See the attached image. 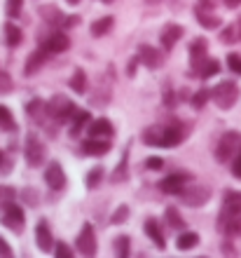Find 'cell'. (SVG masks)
<instances>
[{"instance_id": "cell-1", "label": "cell", "mask_w": 241, "mask_h": 258, "mask_svg": "<svg viewBox=\"0 0 241 258\" xmlns=\"http://www.w3.org/2000/svg\"><path fill=\"white\" fill-rule=\"evenodd\" d=\"M185 134H188V127L178 120H171V122L164 124H152L143 132V143L145 146H157V148H176L185 141Z\"/></svg>"}, {"instance_id": "cell-2", "label": "cell", "mask_w": 241, "mask_h": 258, "mask_svg": "<svg viewBox=\"0 0 241 258\" xmlns=\"http://www.w3.org/2000/svg\"><path fill=\"white\" fill-rule=\"evenodd\" d=\"M218 230L227 237L241 235V192L225 190L222 197V209L218 216Z\"/></svg>"}, {"instance_id": "cell-3", "label": "cell", "mask_w": 241, "mask_h": 258, "mask_svg": "<svg viewBox=\"0 0 241 258\" xmlns=\"http://www.w3.org/2000/svg\"><path fill=\"white\" fill-rule=\"evenodd\" d=\"M239 96H241V89L234 80H222L211 89V99H213V103L220 110L234 108L236 101H239Z\"/></svg>"}, {"instance_id": "cell-4", "label": "cell", "mask_w": 241, "mask_h": 258, "mask_svg": "<svg viewBox=\"0 0 241 258\" xmlns=\"http://www.w3.org/2000/svg\"><path fill=\"white\" fill-rule=\"evenodd\" d=\"M47 115H49V120H54V122H59V124H63V122H68L70 117H73V113L77 108H75V103L68 99V96H63V94H56V96H52L47 103Z\"/></svg>"}, {"instance_id": "cell-5", "label": "cell", "mask_w": 241, "mask_h": 258, "mask_svg": "<svg viewBox=\"0 0 241 258\" xmlns=\"http://www.w3.org/2000/svg\"><path fill=\"white\" fill-rule=\"evenodd\" d=\"M24 160H26V164L33 167V169H38V167L45 164V160H47V146L35 134H28L26 141H24Z\"/></svg>"}, {"instance_id": "cell-6", "label": "cell", "mask_w": 241, "mask_h": 258, "mask_svg": "<svg viewBox=\"0 0 241 258\" xmlns=\"http://www.w3.org/2000/svg\"><path fill=\"white\" fill-rule=\"evenodd\" d=\"M241 148V134L239 132H225L220 136V141L215 146V160L220 164L229 162L232 157L236 155V150Z\"/></svg>"}, {"instance_id": "cell-7", "label": "cell", "mask_w": 241, "mask_h": 258, "mask_svg": "<svg viewBox=\"0 0 241 258\" xmlns=\"http://www.w3.org/2000/svg\"><path fill=\"white\" fill-rule=\"evenodd\" d=\"M75 249H77V253H82V256H96L99 244H96V232H94V225H92V223L82 225V230L77 232Z\"/></svg>"}, {"instance_id": "cell-8", "label": "cell", "mask_w": 241, "mask_h": 258, "mask_svg": "<svg viewBox=\"0 0 241 258\" xmlns=\"http://www.w3.org/2000/svg\"><path fill=\"white\" fill-rule=\"evenodd\" d=\"M38 42H40V47H45L49 54H61V52H68L70 47V38H68L63 31H52L49 35H38Z\"/></svg>"}, {"instance_id": "cell-9", "label": "cell", "mask_w": 241, "mask_h": 258, "mask_svg": "<svg viewBox=\"0 0 241 258\" xmlns=\"http://www.w3.org/2000/svg\"><path fill=\"white\" fill-rule=\"evenodd\" d=\"M190 181H192V174H188V171H176V174H169V176L162 178L159 190L167 192V195H181Z\"/></svg>"}, {"instance_id": "cell-10", "label": "cell", "mask_w": 241, "mask_h": 258, "mask_svg": "<svg viewBox=\"0 0 241 258\" xmlns=\"http://www.w3.org/2000/svg\"><path fill=\"white\" fill-rule=\"evenodd\" d=\"M0 221H3V225H5V228H10L12 232H21V230H24V225H26V214H24V209H21L19 204L12 202L10 207H5V209H3Z\"/></svg>"}, {"instance_id": "cell-11", "label": "cell", "mask_w": 241, "mask_h": 258, "mask_svg": "<svg viewBox=\"0 0 241 258\" xmlns=\"http://www.w3.org/2000/svg\"><path fill=\"white\" fill-rule=\"evenodd\" d=\"M181 202L185 207H204V204L211 200V190H208L206 185H185V190L181 192Z\"/></svg>"}, {"instance_id": "cell-12", "label": "cell", "mask_w": 241, "mask_h": 258, "mask_svg": "<svg viewBox=\"0 0 241 258\" xmlns=\"http://www.w3.org/2000/svg\"><path fill=\"white\" fill-rule=\"evenodd\" d=\"M110 75H113V68H108L106 78L101 80V85L94 89V94H92V106H99V108H106L108 103H110V96H113V82H110Z\"/></svg>"}, {"instance_id": "cell-13", "label": "cell", "mask_w": 241, "mask_h": 258, "mask_svg": "<svg viewBox=\"0 0 241 258\" xmlns=\"http://www.w3.org/2000/svg\"><path fill=\"white\" fill-rule=\"evenodd\" d=\"M206 56H208V42L204 38L192 40V45H190V71H192V75L199 73V66L204 63Z\"/></svg>"}, {"instance_id": "cell-14", "label": "cell", "mask_w": 241, "mask_h": 258, "mask_svg": "<svg viewBox=\"0 0 241 258\" xmlns=\"http://www.w3.org/2000/svg\"><path fill=\"white\" fill-rule=\"evenodd\" d=\"M183 35H185V28H183L181 24H167V26H164V31L159 33L162 47L171 52V49L178 45V40H181Z\"/></svg>"}, {"instance_id": "cell-15", "label": "cell", "mask_w": 241, "mask_h": 258, "mask_svg": "<svg viewBox=\"0 0 241 258\" xmlns=\"http://www.w3.org/2000/svg\"><path fill=\"white\" fill-rule=\"evenodd\" d=\"M80 148L85 155L89 157H101V155H108L110 153V141L108 139H94V136H89L85 141L80 143Z\"/></svg>"}, {"instance_id": "cell-16", "label": "cell", "mask_w": 241, "mask_h": 258, "mask_svg": "<svg viewBox=\"0 0 241 258\" xmlns=\"http://www.w3.org/2000/svg\"><path fill=\"white\" fill-rule=\"evenodd\" d=\"M45 183L52 188V190H61L66 185V171L59 162H49L47 169H45Z\"/></svg>"}, {"instance_id": "cell-17", "label": "cell", "mask_w": 241, "mask_h": 258, "mask_svg": "<svg viewBox=\"0 0 241 258\" xmlns=\"http://www.w3.org/2000/svg\"><path fill=\"white\" fill-rule=\"evenodd\" d=\"M35 244H38V249H40V251H52V249H54L52 230H49V223L45 221V218H40V221H38V225H35Z\"/></svg>"}, {"instance_id": "cell-18", "label": "cell", "mask_w": 241, "mask_h": 258, "mask_svg": "<svg viewBox=\"0 0 241 258\" xmlns=\"http://www.w3.org/2000/svg\"><path fill=\"white\" fill-rule=\"evenodd\" d=\"M143 230H145V235L152 239V244L157 246L159 251H164V249H167V237H164V232H162L159 221H157V218H145Z\"/></svg>"}, {"instance_id": "cell-19", "label": "cell", "mask_w": 241, "mask_h": 258, "mask_svg": "<svg viewBox=\"0 0 241 258\" xmlns=\"http://www.w3.org/2000/svg\"><path fill=\"white\" fill-rule=\"evenodd\" d=\"M138 56H141V63L143 66H147L150 71H157V68H162V54L159 49H154L152 45H141L138 47Z\"/></svg>"}, {"instance_id": "cell-20", "label": "cell", "mask_w": 241, "mask_h": 258, "mask_svg": "<svg viewBox=\"0 0 241 258\" xmlns=\"http://www.w3.org/2000/svg\"><path fill=\"white\" fill-rule=\"evenodd\" d=\"M47 54H49V52H47L45 47H38V49H35L33 54L26 59V66H24V75H26V78H31V75L38 73V71L42 68V63L47 61Z\"/></svg>"}, {"instance_id": "cell-21", "label": "cell", "mask_w": 241, "mask_h": 258, "mask_svg": "<svg viewBox=\"0 0 241 258\" xmlns=\"http://www.w3.org/2000/svg\"><path fill=\"white\" fill-rule=\"evenodd\" d=\"M113 134H115V127L108 117H99V120L89 122V136H94V139H110Z\"/></svg>"}, {"instance_id": "cell-22", "label": "cell", "mask_w": 241, "mask_h": 258, "mask_svg": "<svg viewBox=\"0 0 241 258\" xmlns=\"http://www.w3.org/2000/svg\"><path fill=\"white\" fill-rule=\"evenodd\" d=\"M194 17H197V21H199L204 28H208V31H213V28L222 26V19L218 17V14L213 12V10H204V7H194Z\"/></svg>"}, {"instance_id": "cell-23", "label": "cell", "mask_w": 241, "mask_h": 258, "mask_svg": "<svg viewBox=\"0 0 241 258\" xmlns=\"http://www.w3.org/2000/svg\"><path fill=\"white\" fill-rule=\"evenodd\" d=\"M40 17L47 21L49 26H59L63 28V19H66V14L61 12L56 5H42L40 7Z\"/></svg>"}, {"instance_id": "cell-24", "label": "cell", "mask_w": 241, "mask_h": 258, "mask_svg": "<svg viewBox=\"0 0 241 258\" xmlns=\"http://www.w3.org/2000/svg\"><path fill=\"white\" fill-rule=\"evenodd\" d=\"M3 35H5V45L7 47H19L21 40H24V33H21V28L12 21H7L3 24Z\"/></svg>"}, {"instance_id": "cell-25", "label": "cell", "mask_w": 241, "mask_h": 258, "mask_svg": "<svg viewBox=\"0 0 241 258\" xmlns=\"http://www.w3.org/2000/svg\"><path fill=\"white\" fill-rule=\"evenodd\" d=\"M92 120V115H89V110H75L73 117H70V136L73 139H77V136L82 134V129H85V124Z\"/></svg>"}, {"instance_id": "cell-26", "label": "cell", "mask_w": 241, "mask_h": 258, "mask_svg": "<svg viewBox=\"0 0 241 258\" xmlns=\"http://www.w3.org/2000/svg\"><path fill=\"white\" fill-rule=\"evenodd\" d=\"M127 176H129V146L124 148V153H122V160H120V164L115 167L110 181H113V183H124Z\"/></svg>"}, {"instance_id": "cell-27", "label": "cell", "mask_w": 241, "mask_h": 258, "mask_svg": "<svg viewBox=\"0 0 241 258\" xmlns=\"http://www.w3.org/2000/svg\"><path fill=\"white\" fill-rule=\"evenodd\" d=\"M197 244H199V235H197V232L183 230L181 235L176 237V249H178V251H190V249H194Z\"/></svg>"}, {"instance_id": "cell-28", "label": "cell", "mask_w": 241, "mask_h": 258, "mask_svg": "<svg viewBox=\"0 0 241 258\" xmlns=\"http://www.w3.org/2000/svg\"><path fill=\"white\" fill-rule=\"evenodd\" d=\"M68 85H70V89H73L75 94H85L87 92V71L85 68H75Z\"/></svg>"}, {"instance_id": "cell-29", "label": "cell", "mask_w": 241, "mask_h": 258, "mask_svg": "<svg viewBox=\"0 0 241 258\" xmlns=\"http://www.w3.org/2000/svg\"><path fill=\"white\" fill-rule=\"evenodd\" d=\"M113 26H115V17H101V19H96L94 24H92V35L94 38H103V35H108L110 31H113Z\"/></svg>"}, {"instance_id": "cell-30", "label": "cell", "mask_w": 241, "mask_h": 258, "mask_svg": "<svg viewBox=\"0 0 241 258\" xmlns=\"http://www.w3.org/2000/svg\"><path fill=\"white\" fill-rule=\"evenodd\" d=\"M220 73V61H218V59H204V63H201L199 66V78L201 80H208V78H213V75H218Z\"/></svg>"}, {"instance_id": "cell-31", "label": "cell", "mask_w": 241, "mask_h": 258, "mask_svg": "<svg viewBox=\"0 0 241 258\" xmlns=\"http://www.w3.org/2000/svg\"><path fill=\"white\" fill-rule=\"evenodd\" d=\"M164 218H167V225L171 230H185V228H188V223L183 221V216L178 214V209H174V207H169V209L164 211Z\"/></svg>"}, {"instance_id": "cell-32", "label": "cell", "mask_w": 241, "mask_h": 258, "mask_svg": "<svg viewBox=\"0 0 241 258\" xmlns=\"http://www.w3.org/2000/svg\"><path fill=\"white\" fill-rule=\"evenodd\" d=\"M0 129L3 132H17V120H14V115H12V110L7 108V106H3L0 103Z\"/></svg>"}, {"instance_id": "cell-33", "label": "cell", "mask_w": 241, "mask_h": 258, "mask_svg": "<svg viewBox=\"0 0 241 258\" xmlns=\"http://www.w3.org/2000/svg\"><path fill=\"white\" fill-rule=\"evenodd\" d=\"M113 251H115V256L127 258L129 253H131V239H129L127 235H120V237H115V242H113Z\"/></svg>"}, {"instance_id": "cell-34", "label": "cell", "mask_w": 241, "mask_h": 258, "mask_svg": "<svg viewBox=\"0 0 241 258\" xmlns=\"http://www.w3.org/2000/svg\"><path fill=\"white\" fill-rule=\"evenodd\" d=\"M103 167H94V169L87 171V178H85V185H87V190H94V188H99L101 181H103Z\"/></svg>"}, {"instance_id": "cell-35", "label": "cell", "mask_w": 241, "mask_h": 258, "mask_svg": "<svg viewBox=\"0 0 241 258\" xmlns=\"http://www.w3.org/2000/svg\"><path fill=\"white\" fill-rule=\"evenodd\" d=\"M17 200V190H14L12 185H0V211L10 207V204Z\"/></svg>"}, {"instance_id": "cell-36", "label": "cell", "mask_w": 241, "mask_h": 258, "mask_svg": "<svg viewBox=\"0 0 241 258\" xmlns=\"http://www.w3.org/2000/svg\"><path fill=\"white\" fill-rule=\"evenodd\" d=\"M5 12L10 19H17L24 12V0H5Z\"/></svg>"}, {"instance_id": "cell-37", "label": "cell", "mask_w": 241, "mask_h": 258, "mask_svg": "<svg viewBox=\"0 0 241 258\" xmlns=\"http://www.w3.org/2000/svg\"><path fill=\"white\" fill-rule=\"evenodd\" d=\"M236 38H241V24H229V26L220 33L222 42H234Z\"/></svg>"}, {"instance_id": "cell-38", "label": "cell", "mask_w": 241, "mask_h": 258, "mask_svg": "<svg viewBox=\"0 0 241 258\" xmlns=\"http://www.w3.org/2000/svg\"><path fill=\"white\" fill-rule=\"evenodd\" d=\"M129 221V207L127 204H120L117 209H115V214L110 216V223L113 225H122V223H127Z\"/></svg>"}, {"instance_id": "cell-39", "label": "cell", "mask_w": 241, "mask_h": 258, "mask_svg": "<svg viewBox=\"0 0 241 258\" xmlns=\"http://www.w3.org/2000/svg\"><path fill=\"white\" fill-rule=\"evenodd\" d=\"M208 99H211V92H208V89H199V92L192 96V106L199 110V108H204V106H206Z\"/></svg>"}, {"instance_id": "cell-40", "label": "cell", "mask_w": 241, "mask_h": 258, "mask_svg": "<svg viewBox=\"0 0 241 258\" xmlns=\"http://www.w3.org/2000/svg\"><path fill=\"white\" fill-rule=\"evenodd\" d=\"M54 256H59V258H73L75 251L66 244V242H56V244H54Z\"/></svg>"}, {"instance_id": "cell-41", "label": "cell", "mask_w": 241, "mask_h": 258, "mask_svg": "<svg viewBox=\"0 0 241 258\" xmlns=\"http://www.w3.org/2000/svg\"><path fill=\"white\" fill-rule=\"evenodd\" d=\"M12 89H14L12 78H10L5 71H0V94H10Z\"/></svg>"}, {"instance_id": "cell-42", "label": "cell", "mask_w": 241, "mask_h": 258, "mask_svg": "<svg viewBox=\"0 0 241 258\" xmlns=\"http://www.w3.org/2000/svg\"><path fill=\"white\" fill-rule=\"evenodd\" d=\"M227 66H229V71L232 73H236V75H241V54H227Z\"/></svg>"}, {"instance_id": "cell-43", "label": "cell", "mask_w": 241, "mask_h": 258, "mask_svg": "<svg viewBox=\"0 0 241 258\" xmlns=\"http://www.w3.org/2000/svg\"><path fill=\"white\" fill-rule=\"evenodd\" d=\"M38 192L33 190V188H24V190H21V200H26V204H31V207H35V204H38Z\"/></svg>"}, {"instance_id": "cell-44", "label": "cell", "mask_w": 241, "mask_h": 258, "mask_svg": "<svg viewBox=\"0 0 241 258\" xmlns=\"http://www.w3.org/2000/svg\"><path fill=\"white\" fill-rule=\"evenodd\" d=\"M138 63H141V56H138V54L129 59V66H127V75H129V78H134V75H136V71H138Z\"/></svg>"}, {"instance_id": "cell-45", "label": "cell", "mask_w": 241, "mask_h": 258, "mask_svg": "<svg viewBox=\"0 0 241 258\" xmlns=\"http://www.w3.org/2000/svg\"><path fill=\"white\" fill-rule=\"evenodd\" d=\"M80 14H66V19H63V28H75L80 24Z\"/></svg>"}, {"instance_id": "cell-46", "label": "cell", "mask_w": 241, "mask_h": 258, "mask_svg": "<svg viewBox=\"0 0 241 258\" xmlns=\"http://www.w3.org/2000/svg\"><path fill=\"white\" fill-rule=\"evenodd\" d=\"M164 162H162V157H147L145 160V169H162Z\"/></svg>"}, {"instance_id": "cell-47", "label": "cell", "mask_w": 241, "mask_h": 258, "mask_svg": "<svg viewBox=\"0 0 241 258\" xmlns=\"http://www.w3.org/2000/svg\"><path fill=\"white\" fill-rule=\"evenodd\" d=\"M0 256H5V258L12 256V246H10V242L3 237H0Z\"/></svg>"}, {"instance_id": "cell-48", "label": "cell", "mask_w": 241, "mask_h": 258, "mask_svg": "<svg viewBox=\"0 0 241 258\" xmlns=\"http://www.w3.org/2000/svg\"><path fill=\"white\" fill-rule=\"evenodd\" d=\"M232 174H234L236 178H241V153L234 155V160H232Z\"/></svg>"}, {"instance_id": "cell-49", "label": "cell", "mask_w": 241, "mask_h": 258, "mask_svg": "<svg viewBox=\"0 0 241 258\" xmlns=\"http://www.w3.org/2000/svg\"><path fill=\"white\" fill-rule=\"evenodd\" d=\"M239 5H241V0H225V7H229V10H236Z\"/></svg>"}, {"instance_id": "cell-50", "label": "cell", "mask_w": 241, "mask_h": 258, "mask_svg": "<svg viewBox=\"0 0 241 258\" xmlns=\"http://www.w3.org/2000/svg\"><path fill=\"white\" fill-rule=\"evenodd\" d=\"M222 253H225V256H234V249H232V244H222Z\"/></svg>"}, {"instance_id": "cell-51", "label": "cell", "mask_w": 241, "mask_h": 258, "mask_svg": "<svg viewBox=\"0 0 241 258\" xmlns=\"http://www.w3.org/2000/svg\"><path fill=\"white\" fill-rule=\"evenodd\" d=\"M162 0H145V5H159Z\"/></svg>"}, {"instance_id": "cell-52", "label": "cell", "mask_w": 241, "mask_h": 258, "mask_svg": "<svg viewBox=\"0 0 241 258\" xmlns=\"http://www.w3.org/2000/svg\"><path fill=\"white\" fill-rule=\"evenodd\" d=\"M68 5H77V3H80V0H66Z\"/></svg>"}, {"instance_id": "cell-53", "label": "cell", "mask_w": 241, "mask_h": 258, "mask_svg": "<svg viewBox=\"0 0 241 258\" xmlns=\"http://www.w3.org/2000/svg\"><path fill=\"white\" fill-rule=\"evenodd\" d=\"M3 160H5V153L0 150V167H3Z\"/></svg>"}, {"instance_id": "cell-54", "label": "cell", "mask_w": 241, "mask_h": 258, "mask_svg": "<svg viewBox=\"0 0 241 258\" xmlns=\"http://www.w3.org/2000/svg\"><path fill=\"white\" fill-rule=\"evenodd\" d=\"M101 3H113V0H101Z\"/></svg>"}]
</instances>
